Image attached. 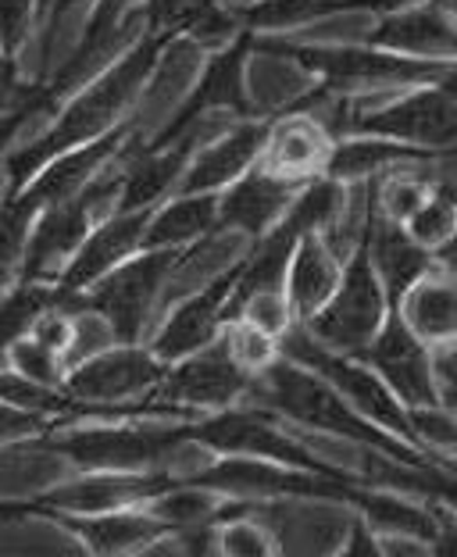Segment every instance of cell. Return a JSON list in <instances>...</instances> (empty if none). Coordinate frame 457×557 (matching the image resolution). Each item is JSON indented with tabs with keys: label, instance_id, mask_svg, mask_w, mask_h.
<instances>
[{
	"label": "cell",
	"instance_id": "6da1fadb",
	"mask_svg": "<svg viewBox=\"0 0 457 557\" xmlns=\"http://www.w3.org/2000/svg\"><path fill=\"white\" fill-rule=\"evenodd\" d=\"M175 44H183V40H172V36H164V33H144L139 40H133V47L125 50L111 69L100 72L86 90H79L61 108V119L50 125L47 133H40L33 144L11 150L4 158L8 194H18V189L58 154L111 133L125 111L136 104V97L147 90L150 75L158 72L164 50Z\"/></svg>",
	"mask_w": 457,
	"mask_h": 557
},
{
	"label": "cell",
	"instance_id": "7a4b0ae2",
	"mask_svg": "<svg viewBox=\"0 0 457 557\" xmlns=\"http://www.w3.org/2000/svg\"><path fill=\"white\" fill-rule=\"evenodd\" d=\"M244 400H254L258 408L275 411L289 425L314 429V433L343 440V443H350V447L379 450L393 461H404L415 468H447V472L457 475V465L440 461L433 454H425L422 447H415V443L386 433L383 425L368 422V418L354 411L322 375L308 372L304 364L283 358V354H279L269 369H261L254 375L250 394Z\"/></svg>",
	"mask_w": 457,
	"mask_h": 557
},
{
	"label": "cell",
	"instance_id": "3957f363",
	"mask_svg": "<svg viewBox=\"0 0 457 557\" xmlns=\"http://www.w3.org/2000/svg\"><path fill=\"white\" fill-rule=\"evenodd\" d=\"M254 50L269 58H283L322 79V94L347 97L354 90H415V86H436L450 65L443 61H418L408 54L372 47V44H297L279 36L254 33Z\"/></svg>",
	"mask_w": 457,
	"mask_h": 557
},
{
	"label": "cell",
	"instance_id": "277c9868",
	"mask_svg": "<svg viewBox=\"0 0 457 557\" xmlns=\"http://www.w3.org/2000/svg\"><path fill=\"white\" fill-rule=\"evenodd\" d=\"M197 443L183 433V422L161 425L155 418H122L119 425L72 429L50 440V450L69 458L83 472H169L183 479V454Z\"/></svg>",
	"mask_w": 457,
	"mask_h": 557
},
{
	"label": "cell",
	"instance_id": "5b68a950",
	"mask_svg": "<svg viewBox=\"0 0 457 557\" xmlns=\"http://www.w3.org/2000/svg\"><path fill=\"white\" fill-rule=\"evenodd\" d=\"M183 255H186V247L183 250H172V247L139 250V255L125 258L119 269H111L104 278H97L90 289L61 300L58 308L69 314L94 311L111 325L119 344H139L161 294L172 286V275L180 269Z\"/></svg>",
	"mask_w": 457,
	"mask_h": 557
},
{
	"label": "cell",
	"instance_id": "8992f818",
	"mask_svg": "<svg viewBox=\"0 0 457 557\" xmlns=\"http://www.w3.org/2000/svg\"><path fill=\"white\" fill-rule=\"evenodd\" d=\"M279 354L289 358V361L304 364L308 372L322 375L325 383L333 386L354 411L368 418V422L383 425L386 433L408 440V443H415V447H422V443H418V433H415V422H411V408L397 394H393V389L383 383V375L368 369L361 358L322 347L319 339H314L300 322H294L283 336H279ZM433 458H436V454H433Z\"/></svg>",
	"mask_w": 457,
	"mask_h": 557
},
{
	"label": "cell",
	"instance_id": "52a82bcc",
	"mask_svg": "<svg viewBox=\"0 0 457 557\" xmlns=\"http://www.w3.org/2000/svg\"><path fill=\"white\" fill-rule=\"evenodd\" d=\"M254 375L233 358L225 336L211 339L186 358L172 361L161 383L150 389L147 404L158 418H175V422H194L214 411H225L250 394Z\"/></svg>",
	"mask_w": 457,
	"mask_h": 557
},
{
	"label": "cell",
	"instance_id": "ba28073f",
	"mask_svg": "<svg viewBox=\"0 0 457 557\" xmlns=\"http://www.w3.org/2000/svg\"><path fill=\"white\" fill-rule=\"evenodd\" d=\"M119 158L125 161V154ZM119 189H122V164L114 169V161H111L108 169L100 172L97 180L86 183L75 197L36 214L18 278H47V283H54L50 275L65 269L75 250L83 247V239L94 233V225L119 208Z\"/></svg>",
	"mask_w": 457,
	"mask_h": 557
},
{
	"label": "cell",
	"instance_id": "9c48e42d",
	"mask_svg": "<svg viewBox=\"0 0 457 557\" xmlns=\"http://www.w3.org/2000/svg\"><path fill=\"white\" fill-rule=\"evenodd\" d=\"M386 314H390L386 289L372 269V258H368V244L361 233V244L343 261L333 297L325 300V308L319 314H311V319L300 325L308 329L322 347L358 358L368 347V339L379 333V325L386 322Z\"/></svg>",
	"mask_w": 457,
	"mask_h": 557
},
{
	"label": "cell",
	"instance_id": "30bf717a",
	"mask_svg": "<svg viewBox=\"0 0 457 557\" xmlns=\"http://www.w3.org/2000/svg\"><path fill=\"white\" fill-rule=\"evenodd\" d=\"M254 50V33L239 29L233 40L222 44L205 65V75L194 83V90L175 108V115L164 122L158 136L147 139V147H164L175 136L186 133L189 125L211 115L228 119H250V97H247V58Z\"/></svg>",
	"mask_w": 457,
	"mask_h": 557
},
{
	"label": "cell",
	"instance_id": "8fae6325",
	"mask_svg": "<svg viewBox=\"0 0 457 557\" xmlns=\"http://www.w3.org/2000/svg\"><path fill=\"white\" fill-rule=\"evenodd\" d=\"M175 483L180 479L169 472H86L11 511L50 518V515H100V511L144 508L147 500H155L158 493H164Z\"/></svg>",
	"mask_w": 457,
	"mask_h": 557
},
{
	"label": "cell",
	"instance_id": "7c38bea8",
	"mask_svg": "<svg viewBox=\"0 0 457 557\" xmlns=\"http://www.w3.org/2000/svg\"><path fill=\"white\" fill-rule=\"evenodd\" d=\"M244 272V258L236 264H228L219 275H211L205 286L194 289L189 297H183L175 308L169 311V319L161 322V329L155 333V344L150 350L158 354L164 364L186 358L200 347H208L211 339L222 336L225 329V308H228V297L236 289V278Z\"/></svg>",
	"mask_w": 457,
	"mask_h": 557
},
{
	"label": "cell",
	"instance_id": "4fadbf2b",
	"mask_svg": "<svg viewBox=\"0 0 457 557\" xmlns=\"http://www.w3.org/2000/svg\"><path fill=\"white\" fill-rule=\"evenodd\" d=\"M372 372L383 375V383L397 394L408 408H433V369H429V347L418 339L400 311H390L379 333L368 339V347L358 354Z\"/></svg>",
	"mask_w": 457,
	"mask_h": 557
},
{
	"label": "cell",
	"instance_id": "5bb4252c",
	"mask_svg": "<svg viewBox=\"0 0 457 557\" xmlns=\"http://www.w3.org/2000/svg\"><path fill=\"white\" fill-rule=\"evenodd\" d=\"M155 208L144 211H111L108 219L94 225V233L83 239V247L75 250L72 261L54 275L58 304L69 300L83 289H90L97 278H104L111 269H119L125 258H133L144 250V230Z\"/></svg>",
	"mask_w": 457,
	"mask_h": 557
},
{
	"label": "cell",
	"instance_id": "9a60e30c",
	"mask_svg": "<svg viewBox=\"0 0 457 557\" xmlns=\"http://www.w3.org/2000/svg\"><path fill=\"white\" fill-rule=\"evenodd\" d=\"M368 44L418 61L457 65V15L433 0H411L383 11L368 29Z\"/></svg>",
	"mask_w": 457,
	"mask_h": 557
},
{
	"label": "cell",
	"instance_id": "2e32d148",
	"mask_svg": "<svg viewBox=\"0 0 457 557\" xmlns=\"http://www.w3.org/2000/svg\"><path fill=\"white\" fill-rule=\"evenodd\" d=\"M304 186L308 183L283 180V175L254 164L219 194V230L247 236L254 244V239L272 233L286 219L289 205H294Z\"/></svg>",
	"mask_w": 457,
	"mask_h": 557
},
{
	"label": "cell",
	"instance_id": "e0dca14e",
	"mask_svg": "<svg viewBox=\"0 0 457 557\" xmlns=\"http://www.w3.org/2000/svg\"><path fill=\"white\" fill-rule=\"evenodd\" d=\"M264 139H269V119H236L219 136L189 158L175 194H222L247 169L261 161Z\"/></svg>",
	"mask_w": 457,
	"mask_h": 557
},
{
	"label": "cell",
	"instance_id": "ac0fdd59",
	"mask_svg": "<svg viewBox=\"0 0 457 557\" xmlns=\"http://www.w3.org/2000/svg\"><path fill=\"white\" fill-rule=\"evenodd\" d=\"M129 133H133V125H114L111 133L90 139V144L65 150V154H58L54 161H47L18 194L29 200V208L36 214L75 197L86 183L97 180L111 161H119L122 150L129 147Z\"/></svg>",
	"mask_w": 457,
	"mask_h": 557
},
{
	"label": "cell",
	"instance_id": "d6986e66",
	"mask_svg": "<svg viewBox=\"0 0 457 557\" xmlns=\"http://www.w3.org/2000/svg\"><path fill=\"white\" fill-rule=\"evenodd\" d=\"M336 136L311 115V111H289L269 119V139L261 150V169H269L283 180L311 183L325 175L329 154H333Z\"/></svg>",
	"mask_w": 457,
	"mask_h": 557
},
{
	"label": "cell",
	"instance_id": "ffe728a7",
	"mask_svg": "<svg viewBox=\"0 0 457 557\" xmlns=\"http://www.w3.org/2000/svg\"><path fill=\"white\" fill-rule=\"evenodd\" d=\"M58 525H65L83 547L100 557L114 554H144L169 533V525L147 508H122V511H100V515H50Z\"/></svg>",
	"mask_w": 457,
	"mask_h": 557
},
{
	"label": "cell",
	"instance_id": "44dd1931",
	"mask_svg": "<svg viewBox=\"0 0 457 557\" xmlns=\"http://www.w3.org/2000/svg\"><path fill=\"white\" fill-rule=\"evenodd\" d=\"M411 4V0H247V4L228 8L239 22V29H250L258 36L304 29L311 22H325L336 15H354V11H372L383 15L390 8Z\"/></svg>",
	"mask_w": 457,
	"mask_h": 557
},
{
	"label": "cell",
	"instance_id": "7402d4cb",
	"mask_svg": "<svg viewBox=\"0 0 457 557\" xmlns=\"http://www.w3.org/2000/svg\"><path fill=\"white\" fill-rule=\"evenodd\" d=\"M343 261L329 250L319 230L304 233L294 247L286 269V300L294 311V322H308L311 314H319L325 308V300L333 297V289L339 283Z\"/></svg>",
	"mask_w": 457,
	"mask_h": 557
},
{
	"label": "cell",
	"instance_id": "603a6c76",
	"mask_svg": "<svg viewBox=\"0 0 457 557\" xmlns=\"http://www.w3.org/2000/svg\"><path fill=\"white\" fill-rule=\"evenodd\" d=\"M433 169V158L425 150H415L408 144H397V139H383V136H339L333 144V154H329L325 175L343 186L350 183H365L375 180V175L408 169Z\"/></svg>",
	"mask_w": 457,
	"mask_h": 557
},
{
	"label": "cell",
	"instance_id": "cb8c5ba5",
	"mask_svg": "<svg viewBox=\"0 0 457 557\" xmlns=\"http://www.w3.org/2000/svg\"><path fill=\"white\" fill-rule=\"evenodd\" d=\"M219 230V194H175L150 211L144 230V250H183Z\"/></svg>",
	"mask_w": 457,
	"mask_h": 557
},
{
	"label": "cell",
	"instance_id": "d4e9b609",
	"mask_svg": "<svg viewBox=\"0 0 457 557\" xmlns=\"http://www.w3.org/2000/svg\"><path fill=\"white\" fill-rule=\"evenodd\" d=\"M400 319L425 347L457 339V275L433 269L404 294L397 304Z\"/></svg>",
	"mask_w": 457,
	"mask_h": 557
},
{
	"label": "cell",
	"instance_id": "484cf974",
	"mask_svg": "<svg viewBox=\"0 0 457 557\" xmlns=\"http://www.w3.org/2000/svg\"><path fill=\"white\" fill-rule=\"evenodd\" d=\"M58 308V289L47 278H18L0 297V358H8V347L33 333L40 314Z\"/></svg>",
	"mask_w": 457,
	"mask_h": 557
},
{
	"label": "cell",
	"instance_id": "4316f807",
	"mask_svg": "<svg viewBox=\"0 0 457 557\" xmlns=\"http://www.w3.org/2000/svg\"><path fill=\"white\" fill-rule=\"evenodd\" d=\"M36 211L22 194H8L0 200V289L11 283L15 269H22L25 244H29Z\"/></svg>",
	"mask_w": 457,
	"mask_h": 557
},
{
	"label": "cell",
	"instance_id": "83f0119b",
	"mask_svg": "<svg viewBox=\"0 0 457 557\" xmlns=\"http://www.w3.org/2000/svg\"><path fill=\"white\" fill-rule=\"evenodd\" d=\"M404 230H408L425 250H436L440 244H447L450 233L457 230V200L443 186L433 183L425 205L418 208L408 222H404Z\"/></svg>",
	"mask_w": 457,
	"mask_h": 557
},
{
	"label": "cell",
	"instance_id": "f1b7e54d",
	"mask_svg": "<svg viewBox=\"0 0 457 557\" xmlns=\"http://www.w3.org/2000/svg\"><path fill=\"white\" fill-rule=\"evenodd\" d=\"M222 336H225L228 350H233V358L244 364L250 375H258L261 369H269V364L279 358V339L269 336V333H261L258 325H250L244 319L225 322Z\"/></svg>",
	"mask_w": 457,
	"mask_h": 557
},
{
	"label": "cell",
	"instance_id": "f546056e",
	"mask_svg": "<svg viewBox=\"0 0 457 557\" xmlns=\"http://www.w3.org/2000/svg\"><path fill=\"white\" fill-rule=\"evenodd\" d=\"M8 361H11V369L22 372L25 379H33V383H44V386L65 383V364H61V354L44 347L36 336H22L18 344H11L8 347Z\"/></svg>",
	"mask_w": 457,
	"mask_h": 557
},
{
	"label": "cell",
	"instance_id": "4dcf8cb0",
	"mask_svg": "<svg viewBox=\"0 0 457 557\" xmlns=\"http://www.w3.org/2000/svg\"><path fill=\"white\" fill-rule=\"evenodd\" d=\"M275 536L272 529L261 522L258 515H239L233 522H222L219 525V547L222 554H233V557H269L275 554Z\"/></svg>",
	"mask_w": 457,
	"mask_h": 557
},
{
	"label": "cell",
	"instance_id": "1f68e13d",
	"mask_svg": "<svg viewBox=\"0 0 457 557\" xmlns=\"http://www.w3.org/2000/svg\"><path fill=\"white\" fill-rule=\"evenodd\" d=\"M236 319H244L250 325H258L261 333L269 336H283L289 325H294V311H289L286 289H264V294H254L244 308H239Z\"/></svg>",
	"mask_w": 457,
	"mask_h": 557
},
{
	"label": "cell",
	"instance_id": "d6a6232c",
	"mask_svg": "<svg viewBox=\"0 0 457 557\" xmlns=\"http://www.w3.org/2000/svg\"><path fill=\"white\" fill-rule=\"evenodd\" d=\"M429 369H433V389L440 408L457 414V339L429 347Z\"/></svg>",
	"mask_w": 457,
	"mask_h": 557
},
{
	"label": "cell",
	"instance_id": "836d02e7",
	"mask_svg": "<svg viewBox=\"0 0 457 557\" xmlns=\"http://www.w3.org/2000/svg\"><path fill=\"white\" fill-rule=\"evenodd\" d=\"M36 0H0V50L8 58H18V50L29 36Z\"/></svg>",
	"mask_w": 457,
	"mask_h": 557
},
{
	"label": "cell",
	"instance_id": "e575fe53",
	"mask_svg": "<svg viewBox=\"0 0 457 557\" xmlns=\"http://www.w3.org/2000/svg\"><path fill=\"white\" fill-rule=\"evenodd\" d=\"M50 425H54L50 418L36 414V411H25V408H15V404H4V400H0V447H4V443L25 440V436L47 433Z\"/></svg>",
	"mask_w": 457,
	"mask_h": 557
},
{
	"label": "cell",
	"instance_id": "d590c367",
	"mask_svg": "<svg viewBox=\"0 0 457 557\" xmlns=\"http://www.w3.org/2000/svg\"><path fill=\"white\" fill-rule=\"evenodd\" d=\"M44 108H47V100H44V94H40V86H33V90L25 94L15 108H11V111H4V115H0V158H4L8 144L18 136L22 125L29 122V119L36 115V111H44Z\"/></svg>",
	"mask_w": 457,
	"mask_h": 557
},
{
	"label": "cell",
	"instance_id": "8d00e7d4",
	"mask_svg": "<svg viewBox=\"0 0 457 557\" xmlns=\"http://www.w3.org/2000/svg\"><path fill=\"white\" fill-rule=\"evenodd\" d=\"M339 554H350V557H379V533L372 525L365 522V515H354L347 529H343V540H339Z\"/></svg>",
	"mask_w": 457,
	"mask_h": 557
},
{
	"label": "cell",
	"instance_id": "74e56055",
	"mask_svg": "<svg viewBox=\"0 0 457 557\" xmlns=\"http://www.w3.org/2000/svg\"><path fill=\"white\" fill-rule=\"evenodd\" d=\"M433 554H457V508H447V504H440Z\"/></svg>",
	"mask_w": 457,
	"mask_h": 557
},
{
	"label": "cell",
	"instance_id": "f35d334b",
	"mask_svg": "<svg viewBox=\"0 0 457 557\" xmlns=\"http://www.w3.org/2000/svg\"><path fill=\"white\" fill-rule=\"evenodd\" d=\"M83 4V0H54L50 4V22H47V44H44V54L50 58V47H54V36H58V25L72 15V8Z\"/></svg>",
	"mask_w": 457,
	"mask_h": 557
},
{
	"label": "cell",
	"instance_id": "ab89813d",
	"mask_svg": "<svg viewBox=\"0 0 457 557\" xmlns=\"http://www.w3.org/2000/svg\"><path fill=\"white\" fill-rule=\"evenodd\" d=\"M433 261H436V269L457 275V230L450 233L447 244H440V247L433 250Z\"/></svg>",
	"mask_w": 457,
	"mask_h": 557
},
{
	"label": "cell",
	"instance_id": "60d3db41",
	"mask_svg": "<svg viewBox=\"0 0 457 557\" xmlns=\"http://www.w3.org/2000/svg\"><path fill=\"white\" fill-rule=\"evenodd\" d=\"M0 90H11V94L25 90V86H18V61L8 58L4 50H0Z\"/></svg>",
	"mask_w": 457,
	"mask_h": 557
},
{
	"label": "cell",
	"instance_id": "b9f144b4",
	"mask_svg": "<svg viewBox=\"0 0 457 557\" xmlns=\"http://www.w3.org/2000/svg\"><path fill=\"white\" fill-rule=\"evenodd\" d=\"M436 86H440L443 94H450V97L457 100V65H450L447 72H443V79H440Z\"/></svg>",
	"mask_w": 457,
	"mask_h": 557
},
{
	"label": "cell",
	"instance_id": "7bdbcfd3",
	"mask_svg": "<svg viewBox=\"0 0 457 557\" xmlns=\"http://www.w3.org/2000/svg\"><path fill=\"white\" fill-rule=\"evenodd\" d=\"M29 90H33V86H29ZM29 90H22V94H11V90H0V115H4V111H11V108H15V104H18V100H22L25 94H29Z\"/></svg>",
	"mask_w": 457,
	"mask_h": 557
},
{
	"label": "cell",
	"instance_id": "ee69618b",
	"mask_svg": "<svg viewBox=\"0 0 457 557\" xmlns=\"http://www.w3.org/2000/svg\"><path fill=\"white\" fill-rule=\"evenodd\" d=\"M225 8H236V4H247V0H222Z\"/></svg>",
	"mask_w": 457,
	"mask_h": 557
},
{
	"label": "cell",
	"instance_id": "f6af8a7d",
	"mask_svg": "<svg viewBox=\"0 0 457 557\" xmlns=\"http://www.w3.org/2000/svg\"><path fill=\"white\" fill-rule=\"evenodd\" d=\"M433 4H447V0H433Z\"/></svg>",
	"mask_w": 457,
	"mask_h": 557
}]
</instances>
